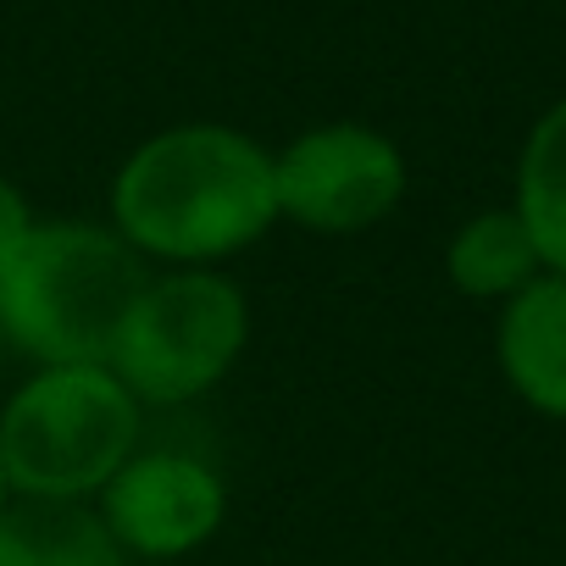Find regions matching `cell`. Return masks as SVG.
<instances>
[{
  "instance_id": "obj_12",
  "label": "cell",
  "mask_w": 566,
  "mask_h": 566,
  "mask_svg": "<svg viewBox=\"0 0 566 566\" xmlns=\"http://www.w3.org/2000/svg\"><path fill=\"white\" fill-rule=\"evenodd\" d=\"M7 500H12V489H7V472H0V511H7Z\"/></svg>"
},
{
  "instance_id": "obj_10",
  "label": "cell",
  "mask_w": 566,
  "mask_h": 566,
  "mask_svg": "<svg viewBox=\"0 0 566 566\" xmlns=\"http://www.w3.org/2000/svg\"><path fill=\"white\" fill-rule=\"evenodd\" d=\"M511 211L527 222L544 272L566 277V101H555L533 123L522 161H516V206Z\"/></svg>"
},
{
  "instance_id": "obj_5",
  "label": "cell",
  "mask_w": 566,
  "mask_h": 566,
  "mask_svg": "<svg viewBox=\"0 0 566 566\" xmlns=\"http://www.w3.org/2000/svg\"><path fill=\"white\" fill-rule=\"evenodd\" d=\"M272 195L312 233H367L406 200V156L367 123H323L272 156Z\"/></svg>"
},
{
  "instance_id": "obj_6",
  "label": "cell",
  "mask_w": 566,
  "mask_h": 566,
  "mask_svg": "<svg viewBox=\"0 0 566 566\" xmlns=\"http://www.w3.org/2000/svg\"><path fill=\"white\" fill-rule=\"evenodd\" d=\"M101 516L123 544V555L178 560L206 538H217L228 516V489L206 461L184 450H150V455L134 450L123 472L101 489Z\"/></svg>"
},
{
  "instance_id": "obj_3",
  "label": "cell",
  "mask_w": 566,
  "mask_h": 566,
  "mask_svg": "<svg viewBox=\"0 0 566 566\" xmlns=\"http://www.w3.org/2000/svg\"><path fill=\"white\" fill-rule=\"evenodd\" d=\"M139 444V400L112 367H40L0 411V472L23 500H90Z\"/></svg>"
},
{
  "instance_id": "obj_13",
  "label": "cell",
  "mask_w": 566,
  "mask_h": 566,
  "mask_svg": "<svg viewBox=\"0 0 566 566\" xmlns=\"http://www.w3.org/2000/svg\"><path fill=\"white\" fill-rule=\"evenodd\" d=\"M0 350H7V339H0Z\"/></svg>"
},
{
  "instance_id": "obj_2",
  "label": "cell",
  "mask_w": 566,
  "mask_h": 566,
  "mask_svg": "<svg viewBox=\"0 0 566 566\" xmlns=\"http://www.w3.org/2000/svg\"><path fill=\"white\" fill-rule=\"evenodd\" d=\"M145 283V255L112 228L34 222L0 261V339L40 367H106Z\"/></svg>"
},
{
  "instance_id": "obj_7",
  "label": "cell",
  "mask_w": 566,
  "mask_h": 566,
  "mask_svg": "<svg viewBox=\"0 0 566 566\" xmlns=\"http://www.w3.org/2000/svg\"><path fill=\"white\" fill-rule=\"evenodd\" d=\"M494 356L527 411L566 422V277L538 272L522 295L500 306Z\"/></svg>"
},
{
  "instance_id": "obj_4",
  "label": "cell",
  "mask_w": 566,
  "mask_h": 566,
  "mask_svg": "<svg viewBox=\"0 0 566 566\" xmlns=\"http://www.w3.org/2000/svg\"><path fill=\"white\" fill-rule=\"evenodd\" d=\"M250 339V301L217 266L150 277L106 367L139 406H184L222 384Z\"/></svg>"
},
{
  "instance_id": "obj_9",
  "label": "cell",
  "mask_w": 566,
  "mask_h": 566,
  "mask_svg": "<svg viewBox=\"0 0 566 566\" xmlns=\"http://www.w3.org/2000/svg\"><path fill=\"white\" fill-rule=\"evenodd\" d=\"M544 272L538 261V244L527 233V222L511 211V206H494V211H478L467 217L450 244H444V277L467 301H511L522 295L527 283Z\"/></svg>"
},
{
  "instance_id": "obj_8",
  "label": "cell",
  "mask_w": 566,
  "mask_h": 566,
  "mask_svg": "<svg viewBox=\"0 0 566 566\" xmlns=\"http://www.w3.org/2000/svg\"><path fill=\"white\" fill-rule=\"evenodd\" d=\"M0 566H128L101 505L90 500H7Z\"/></svg>"
},
{
  "instance_id": "obj_1",
  "label": "cell",
  "mask_w": 566,
  "mask_h": 566,
  "mask_svg": "<svg viewBox=\"0 0 566 566\" xmlns=\"http://www.w3.org/2000/svg\"><path fill=\"white\" fill-rule=\"evenodd\" d=\"M277 222L272 150L222 123L150 134L112 178V233L150 261L217 266Z\"/></svg>"
},
{
  "instance_id": "obj_11",
  "label": "cell",
  "mask_w": 566,
  "mask_h": 566,
  "mask_svg": "<svg viewBox=\"0 0 566 566\" xmlns=\"http://www.w3.org/2000/svg\"><path fill=\"white\" fill-rule=\"evenodd\" d=\"M29 233H34V211H29L23 189H18L7 172H0V261H7Z\"/></svg>"
}]
</instances>
